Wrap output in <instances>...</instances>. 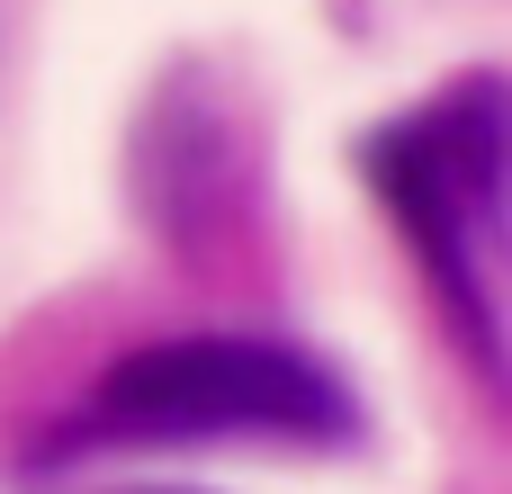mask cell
<instances>
[{"mask_svg": "<svg viewBox=\"0 0 512 494\" xmlns=\"http://www.w3.org/2000/svg\"><path fill=\"white\" fill-rule=\"evenodd\" d=\"M369 432V405L351 378L270 333H180L108 360L90 396L36 441V459H90V450H162V441H297V450H351Z\"/></svg>", "mask_w": 512, "mask_h": 494, "instance_id": "6da1fadb", "label": "cell"}, {"mask_svg": "<svg viewBox=\"0 0 512 494\" xmlns=\"http://www.w3.org/2000/svg\"><path fill=\"white\" fill-rule=\"evenodd\" d=\"M504 153L512 117L495 72H468L360 135V180L387 198L486 387H504Z\"/></svg>", "mask_w": 512, "mask_h": 494, "instance_id": "7a4b0ae2", "label": "cell"}]
</instances>
